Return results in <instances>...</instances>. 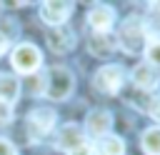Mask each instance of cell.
Instances as JSON below:
<instances>
[{
    "instance_id": "12",
    "label": "cell",
    "mask_w": 160,
    "mask_h": 155,
    "mask_svg": "<svg viewBox=\"0 0 160 155\" xmlns=\"http://www.w3.org/2000/svg\"><path fill=\"white\" fill-rule=\"evenodd\" d=\"M88 50L98 58H108L118 50V40L112 32H92L88 38Z\"/></svg>"
},
{
    "instance_id": "4",
    "label": "cell",
    "mask_w": 160,
    "mask_h": 155,
    "mask_svg": "<svg viewBox=\"0 0 160 155\" xmlns=\"http://www.w3.org/2000/svg\"><path fill=\"white\" fill-rule=\"evenodd\" d=\"M122 72L125 70L120 65H105V68H100L95 72V78H92L95 90L102 92V95H118V90L122 88V80H125Z\"/></svg>"
},
{
    "instance_id": "17",
    "label": "cell",
    "mask_w": 160,
    "mask_h": 155,
    "mask_svg": "<svg viewBox=\"0 0 160 155\" xmlns=\"http://www.w3.org/2000/svg\"><path fill=\"white\" fill-rule=\"evenodd\" d=\"M10 120H12V105L0 102V125H8Z\"/></svg>"
},
{
    "instance_id": "7",
    "label": "cell",
    "mask_w": 160,
    "mask_h": 155,
    "mask_svg": "<svg viewBox=\"0 0 160 155\" xmlns=\"http://www.w3.org/2000/svg\"><path fill=\"white\" fill-rule=\"evenodd\" d=\"M112 122H115V118H112V112H110V110H105V108H95V110H90V112H88L85 130H88L90 135H95V140H98V138H102V135H110V132H112Z\"/></svg>"
},
{
    "instance_id": "16",
    "label": "cell",
    "mask_w": 160,
    "mask_h": 155,
    "mask_svg": "<svg viewBox=\"0 0 160 155\" xmlns=\"http://www.w3.org/2000/svg\"><path fill=\"white\" fill-rule=\"evenodd\" d=\"M145 58H148V65H152L155 70H160V38H150L145 42Z\"/></svg>"
},
{
    "instance_id": "18",
    "label": "cell",
    "mask_w": 160,
    "mask_h": 155,
    "mask_svg": "<svg viewBox=\"0 0 160 155\" xmlns=\"http://www.w3.org/2000/svg\"><path fill=\"white\" fill-rule=\"evenodd\" d=\"M148 112H150V115H152L155 120H160V95H152V98H150Z\"/></svg>"
},
{
    "instance_id": "11",
    "label": "cell",
    "mask_w": 160,
    "mask_h": 155,
    "mask_svg": "<svg viewBox=\"0 0 160 155\" xmlns=\"http://www.w3.org/2000/svg\"><path fill=\"white\" fill-rule=\"evenodd\" d=\"M82 142H85V132H82V128H80L78 122H68V125L60 128L58 140H55V148L62 150V152H70V150H75V148L82 145Z\"/></svg>"
},
{
    "instance_id": "9",
    "label": "cell",
    "mask_w": 160,
    "mask_h": 155,
    "mask_svg": "<svg viewBox=\"0 0 160 155\" xmlns=\"http://www.w3.org/2000/svg\"><path fill=\"white\" fill-rule=\"evenodd\" d=\"M48 48H50L52 52H58V55L70 52V50L75 48V32H72L70 28H65V25L48 30Z\"/></svg>"
},
{
    "instance_id": "14",
    "label": "cell",
    "mask_w": 160,
    "mask_h": 155,
    "mask_svg": "<svg viewBox=\"0 0 160 155\" xmlns=\"http://www.w3.org/2000/svg\"><path fill=\"white\" fill-rule=\"evenodd\" d=\"M20 95V80L15 75H8V72H0V102L5 105H12Z\"/></svg>"
},
{
    "instance_id": "13",
    "label": "cell",
    "mask_w": 160,
    "mask_h": 155,
    "mask_svg": "<svg viewBox=\"0 0 160 155\" xmlns=\"http://www.w3.org/2000/svg\"><path fill=\"white\" fill-rule=\"evenodd\" d=\"M92 155H125V140L118 135H102L92 145Z\"/></svg>"
},
{
    "instance_id": "2",
    "label": "cell",
    "mask_w": 160,
    "mask_h": 155,
    "mask_svg": "<svg viewBox=\"0 0 160 155\" xmlns=\"http://www.w3.org/2000/svg\"><path fill=\"white\" fill-rule=\"evenodd\" d=\"M75 90V78L68 68H50L48 70V78H45V90L42 95H48L50 100H68L70 92Z\"/></svg>"
},
{
    "instance_id": "1",
    "label": "cell",
    "mask_w": 160,
    "mask_h": 155,
    "mask_svg": "<svg viewBox=\"0 0 160 155\" xmlns=\"http://www.w3.org/2000/svg\"><path fill=\"white\" fill-rule=\"evenodd\" d=\"M118 40V48L125 52V55H140L145 50V42H148V28L140 18H125L120 22V30L115 35Z\"/></svg>"
},
{
    "instance_id": "19",
    "label": "cell",
    "mask_w": 160,
    "mask_h": 155,
    "mask_svg": "<svg viewBox=\"0 0 160 155\" xmlns=\"http://www.w3.org/2000/svg\"><path fill=\"white\" fill-rule=\"evenodd\" d=\"M68 155H92V145L85 140L82 145H78V148H75V150H70Z\"/></svg>"
},
{
    "instance_id": "6",
    "label": "cell",
    "mask_w": 160,
    "mask_h": 155,
    "mask_svg": "<svg viewBox=\"0 0 160 155\" xmlns=\"http://www.w3.org/2000/svg\"><path fill=\"white\" fill-rule=\"evenodd\" d=\"M72 8H75V5H72L70 0H48V2H42V5H40V18H42L48 25L60 28V25H65V22H68V18H70Z\"/></svg>"
},
{
    "instance_id": "10",
    "label": "cell",
    "mask_w": 160,
    "mask_h": 155,
    "mask_svg": "<svg viewBox=\"0 0 160 155\" xmlns=\"http://www.w3.org/2000/svg\"><path fill=\"white\" fill-rule=\"evenodd\" d=\"M132 82H135V88H140L142 92H152V90H158V85H160V70H155V68L148 65V62H140V65L132 68Z\"/></svg>"
},
{
    "instance_id": "5",
    "label": "cell",
    "mask_w": 160,
    "mask_h": 155,
    "mask_svg": "<svg viewBox=\"0 0 160 155\" xmlns=\"http://www.w3.org/2000/svg\"><path fill=\"white\" fill-rule=\"evenodd\" d=\"M25 128L30 132V140H40L42 135H48L52 128H55V112L50 108H38L28 115L25 120Z\"/></svg>"
},
{
    "instance_id": "15",
    "label": "cell",
    "mask_w": 160,
    "mask_h": 155,
    "mask_svg": "<svg viewBox=\"0 0 160 155\" xmlns=\"http://www.w3.org/2000/svg\"><path fill=\"white\" fill-rule=\"evenodd\" d=\"M140 145H142L145 155H160V125L148 128L140 138Z\"/></svg>"
},
{
    "instance_id": "3",
    "label": "cell",
    "mask_w": 160,
    "mask_h": 155,
    "mask_svg": "<svg viewBox=\"0 0 160 155\" xmlns=\"http://www.w3.org/2000/svg\"><path fill=\"white\" fill-rule=\"evenodd\" d=\"M10 62H12L15 72L30 78V75H35V70L42 65V55H40V50H38L35 45L22 42V45H15V48H12V52H10Z\"/></svg>"
},
{
    "instance_id": "21",
    "label": "cell",
    "mask_w": 160,
    "mask_h": 155,
    "mask_svg": "<svg viewBox=\"0 0 160 155\" xmlns=\"http://www.w3.org/2000/svg\"><path fill=\"white\" fill-rule=\"evenodd\" d=\"M8 42H10V38H8L5 32H0V55H2L5 50H8Z\"/></svg>"
},
{
    "instance_id": "20",
    "label": "cell",
    "mask_w": 160,
    "mask_h": 155,
    "mask_svg": "<svg viewBox=\"0 0 160 155\" xmlns=\"http://www.w3.org/2000/svg\"><path fill=\"white\" fill-rule=\"evenodd\" d=\"M0 155H15V145L5 138H0Z\"/></svg>"
},
{
    "instance_id": "8",
    "label": "cell",
    "mask_w": 160,
    "mask_h": 155,
    "mask_svg": "<svg viewBox=\"0 0 160 155\" xmlns=\"http://www.w3.org/2000/svg\"><path fill=\"white\" fill-rule=\"evenodd\" d=\"M88 25L95 32H110L115 25V10L110 5H92L88 12Z\"/></svg>"
},
{
    "instance_id": "22",
    "label": "cell",
    "mask_w": 160,
    "mask_h": 155,
    "mask_svg": "<svg viewBox=\"0 0 160 155\" xmlns=\"http://www.w3.org/2000/svg\"><path fill=\"white\" fill-rule=\"evenodd\" d=\"M150 8H152V10H158V12H160V2H152V5H150Z\"/></svg>"
}]
</instances>
